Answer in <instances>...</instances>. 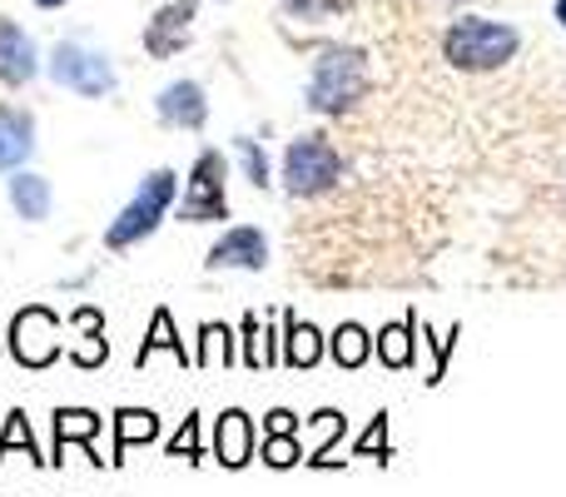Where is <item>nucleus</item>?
Wrapping results in <instances>:
<instances>
[{"label": "nucleus", "mask_w": 566, "mask_h": 497, "mask_svg": "<svg viewBox=\"0 0 566 497\" xmlns=\"http://www.w3.org/2000/svg\"><path fill=\"white\" fill-rule=\"evenodd\" d=\"M199 369H229L234 363V333L224 323H205L199 329V353H195Z\"/></svg>", "instance_id": "nucleus-23"}, {"label": "nucleus", "mask_w": 566, "mask_h": 497, "mask_svg": "<svg viewBox=\"0 0 566 497\" xmlns=\"http://www.w3.org/2000/svg\"><path fill=\"white\" fill-rule=\"evenodd\" d=\"M338 175H343V155L333 149L328 135H298L283 149V185H289V195L313 199L338 185Z\"/></svg>", "instance_id": "nucleus-4"}, {"label": "nucleus", "mask_w": 566, "mask_h": 497, "mask_svg": "<svg viewBox=\"0 0 566 497\" xmlns=\"http://www.w3.org/2000/svg\"><path fill=\"white\" fill-rule=\"evenodd\" d=\"M259 453V433H254V418H249L244 408H229L224 418L214 423V463L229 473L249 468Z\"/></svg>", "instance_id": "nucleus-9"}, {"label": "nucleus", "mask_w": 566, "mask_h": 497, "mask_svg": "<svg viewBox=\"0 0 566 497\" xmlns=\"http://www.w3.org/2000/svg\"><path fill=\"white\" fill-rule=\"evenodd\" d=\"M10 205H15V215L25 219V225L50 219V179L30 175V169H15V179H10Z\"/></svg>", "instance_id": "nucleus-18"}, {"label": "nucleus", "mask_w": 566, "mask_h": 497, "mask_svg": "<svg viewBox=\"0 0 566 497\" xmlns=\"http://www.w3.org/2000/svg\"><path fill=\"white\" fill-rule=\"evenodd\" d=\"M557 20H562V30H566V0H557Z\"/></svg>", "instance_id": "nucleus-33"}, {"label": "nucleus", "mask_w": 566, "mask_h": 497, "mask_svg": "<svg viewBox=\"0 0 566 497\" xmlns=\"http://www.w3.org/2000/svg\"><path fill=\"white\" fill-rule=\"evenodd\" d=\"M175 189H179L175 169H155V175H145V185L135 189V199H129V205L115 215V225L105 229V249H129V245H139V239L155 235V229L165 225L169 205H175Z\"/></svg>", "instance_id": "nucleus-3"}, {"label": "nucleus", "mask_w": 566, "mask_h": 497, "mask_svg": "<svg viewBox=\"0 0 566 497\" xmlns=\"http://www.w3.org/2000/svg\"><path fill=\"white\" fill-rule=\"evenodd\" d=\"M205 263L209 269H249V273H259L269 263V239L259 235L254 225H239V229H229L214 249H209Z\"/></svg>", "instance_id": "nucleus-11"}, {"label": "nucleus", "mask_w": 566, "mask_h": 497, "mask_svg": "<svg viewBox=\"0 0 566 497\" xmlns=\"http://www.w3.org/2000/svg\"><path fill=\"white\" fill-rule=\"evenodd\" d=\"M323 349H328V339L313 323H298L293 313H283V363L289 369H313L323 359Z\"/></svg>", "instance_id": "nucleus-17"}, {"label": "nucleus", "mask_w": 566, "mask_h": 497, "mask_svg": "<svg viewBox=\"0 0 566 497\" xmlns=\"http://www.w3.org/2000/svg\"><path fill=\"white\" fill-rule=\"evenodd\" d=\"M313 423H318V428H323V443H318V453H313V458H303V463H308V468H338V448H343V438H348V418H343V413L338 408H318V413H313Z\"/></svg>", "instance_id": "nucleus-22"}, {"label": "nucleus", "mask_w": 566, "mask_h": 497, "mask_svg": "<svg viewBox=\"0 0 566 497\" xmlns=\"http://www.w3.org/2000/svg\"><path fill=\"white\" fill-rule=\"evenodd\" d=\"M35 6H40V10H60V6H65V0H35Z\"/></svg>", "instance_id": "nucleus-32"}, {"label": "nucleus", "mask_w": 566, "mask_h": 497, "mask_svg": "<svg viewBox=\"0 0 566 497\" xmlns=\"http://www.w3.org/2000/svg\"><path fill=\"white\" fill-rule=\"evenodd\" d=\"M234 149H239V159H244L249 185H254V189H269V185H274V179H269V155L259 149V139L239 135V139H234Z\"/></svg>", "instance_id": "nucleus-29"}, {"label": "nucleus", "mask_w": 566, "mask_h": 497, "mask_svg": "<svg viewBox=\"0 0 566 497\" xmlns=\"http://www.w3.org/2000/svg\"><path fill=\"white\" fill-rule=\"evenodd\" d=\"M65 353V339H60V319L45 309V303H30L10 319V359L20 369H50V363Z\"/></svg>", "instance_id": "nucleus-7"}, {"label": "nucleus", "mask_w": 566, "mask_h": 497, "mask_svg": "<svg viewBox=\"0 0 566 497\" xmlns=\"http://www.w3.org/2000/svg\"><path fill=\"white\" fill-rule=\"evenodd\" d=\"M244 369H274V363H283L279 353H274V333H264L259 329V313H244Z\"/></svg>", "instance_id": "nucleus-25"}, {"label": "nucleus", "mask_w": 566, "mask_h": 497, "mask_svg": "<svg viewBox=\"0 0 566 497\" xmlns=\"http://www.w3.org/2000/svg\"><path fill=\"white\" fill-rule=\"evenodd\" d=\"M264 433H298V418H293L289 408H274V413L264 418Z\"/></svg>", "instance_id": "nucleus-31"}, {"label": "nucleus", "mask_w": 566, "mask_h": 497, "mask_svg": "<svg viewBox=\"0 0 566 497\" xmlns=\"http://www.w3.org/2000/svg\"><path fill=\"white\" fill-rule=\"evenodd\" d=\"M522 50V35L502 20H478V15H462L448 25L442 35V55L448 65L468 70V75H488V70H502L512 55Z\"/></svg>", "instance_id": "nucleus-1"}, {"label": "nucleus", "mask_w": 566, "mask_h": 497, "mask_svg": "<svg viewBox=\"0 0 566 497\" xmlns=\"http://www.w3.org/2000/svg\"><path fill=\"white\" fill-rule=\"evenodd\" d=\"M165 349V353H175L179 363H195V353H185V339L175 333V313L169 309H155V319H149V333H145V343H139V353H135V363L145 369L155 353Z\"/></svg>", "instance_id": "nucleus-19"}, {"label": "nucleus", "mask_w": 566, "mask_h": 497, "mask_svg": "<svg viewBox=\"0 0 566 497\" xmlns=\"http://www.w3.org/2000/svg\"><path fill=\"white\" fill-rule=\"evenodd\" d=\"M30 149H35V120H30V110L0 105V175L25 165Z\"/></svg>", "instance_id": "nucleus-14"}, {"label": "nucleus", "mask_w": 566, "mask_h": 497, "mask_svg": "<svg viewBox=\"0 0 566 497\" xmlns=\"http://www.w3.org/2000/svg\"><path fill=\"white\" fill-rule=\"evenodd\" d=\"M328 353L338 369H363V363L373 359V333L363 329V323H338L328 339Z\"/></svg>", "instance_id": "nucleus-21"}, {"label": "nucleus", "mask_w": 566, "mask_h": 497, "mask_svg": "<svg viewBox=\"0 0 566 497\" xmlns=\"http://www.w3.org/2000/svg\"><path fill=\"white\" fill-rule=\"evenodd\" d=\"M50 75H55V85L75 90V95H85V100H105V95H115V85H119L109 55L85 45V40H60V45L50 50Z\"/></svg>", "instance_id": "nucleus-5"}, {"label": "nucleus", "mask_w": 566, "mask_h": 497, "mask_svg": "<svg viewBox=\"0 0 566 497\" xmlns=\"http://www.w3.org/2000/svg\"><path fill=\"white\" fill-rule=\"evenodd\" d=\"M224 149H205L189 169V185H185V199H179V219L189 225H219L229 219V195H224Z\"/></svg>", "instance_id": "nucleus-6"}, {"label": "nucleus", "mask_w": 566, "mask_h": 497, "mask_svg": "<svg viewBox=\"0 0 566 497\" xmlns=\"http://www.w3.org/2000/svg\"><path fill=\"white\" fill-rule=\"evenodd\" d=\"M368 95V55L353 45H328L308 70V110L343 115Z\"/></svg>", "instance_id": "nucleus-2"}, {"label": "nucleus", "mask_w": 566, "mask_h": 497, "mask_svg": "<svg viewBox=\"0 0 566 497\" xmlns=\"http://www.w3.org/2000/svg\"><path fill=\"white\" fill-rule=\"evenodd\" d=\"M15 448H25V458H30V463H40V468L50 463L45 453L35 448V433H30V418H25L20 408H10V413H6V433H0V463H6Z\"/></svg>", "instance_id": "nucleus-24"}, {"label": "nucleus", "mask_w": 566, "mask_h": 497, "mask_svg": "<svg viewBox=\"0 0 566 497\" xmlns=\"http://www.w3.org/2000/svg\"><path fill=\"white\" fill-rule=\"evenodd\" d=\"M169 458H185V463H205V443H199V413H189L185 423H179V433L169 438Z\"/></svg>", "instance_id": "nucleus-28"}, {"label": "nucleus", "mask_w": 566, "mask_h": 497, "mask_svg": "<svg viewBox=\"0 0 566 497\" xmlns=\"http://www.w3.org/2000/svg\"><path fill=\"white\" fill-rule=\"evenodd\" d=\"M283 6H289L298 20H313V25H318V20H328L333 10H338V0H283Z\"/></svg>", "instance_id": "nucleus-30"}, {"label": "nucleus", "mask_w": 566, "mask_h": 497, "mask_svg": "<svg viewBox=\"0 0 566 497\" xmlns=\"http://www.w3.org/2000/svg\"><path fill=\"white\" fill-rule=\"evenodd\" d=\"M70 329H80V343L70 349V359H75V369H99V363L109 359V339H105V313L95 309V303H85V309L70 313Z\"/></svg>", "instance_id": "nucleus-15"}, {"label": "nucleus", "mask_w": 566, "mask_h": 497, "mask_svg": "<svg viewBox=\"0 0 566 497\" xmlns=\"http://www.w3.org/2000/svg\"><path fill=\"white\" fill-rule=\"evenodd\" d=\"M99 428H105V418H99L95 408H55V448H50V463H65V448L70 443H80L85 448V458L95 463V468H105V458L95 453V438Z\"/></svg>", "instance_id": "nucleus-10"}, {"label": "nucleus", "mask_w": 566, "mask_h": 497, "mask_svg": "<svg viewBox=\"0 0 566 497\" xmlns=\"http://www.w3.org/2000/svg\"><path fill=\"white\" fill-rule=\"evenodd\" d=\"M40 75V50L15 20H0V85H30Z\"/></svg>", "instance_id": "nucleus-13"}, {"label": "nucleus", "mask_w": 566, "mask_h": 497, "mask_svg": "<svg viewBox=\"0 0 566 497\" xmlns=\"http://www.w3.org/2000/svg\"><path fill=\"white\" fill-rule=\"evenodd\" d=\"M458 6H468V0H458Z\"/></svg>", "instance_id": "nucleus-34"}, {"label": "nucleus", "mask_w": 566, "mask_h": 497, "mask_svg": "<svg viewBox=\"0 0 566 497\" xmlns=\"http://www.w3.org/2000/svg\"><path fill=\"white\" fill-rule=\"evenodd\" d=\"M195 15H199V0H169V6H159L155 15L145 20V50L155 60H175L179 50L189 45Z\"/></svg>", "instance_id": "nucleus-8"}, {"label": "nucleus", "mask_w": 566, "mask_h": 497, "mask_svg": "<svg viewBox=\"0 0 566 497\" xmlns=\"http://www.w3.org/2000/svg\"><path fill=\"white\" fill-rule=\"evenodd\" d=\"M155 110H159V120L175 130H205V120H209L205 85H199V80H175V85L159 90Z\"/></svg>", "instance_id": "nucleus-12"}, {"label": "nucleus", "mask_w": 566, "mask_h": 497, "mask_svg": "<svg viewBox=\"0 0 566 497\" xmlns=\"http://www.w3.org/2000/svg\"><path fill=\"white\" fill-rule=\"evenodd\" d=\"M155 438H159V413H149V408H119L115 413V458H109V468H119L129 448H139V443H155Z\"/></svg>", "instance_id": "nucleus-16"}, {"label": "nucleus", "mask_w": 566, "mask_h": 497, "mask_svg": "<svg viewBox=\"0 0 566 497\" xmlns=\"http://www.w3.org/2000/svg\"><path fill=\"white\" fill-rule=\"evenodd\" d=\"M353 458H373V463H388L392 458V448H388V413H378V418L368 423V433L353 443Z\"/></svg>", "instance_id": "nucleus-27"}, {"label": "nucleus", "mask_w": 566, "mask_h": 497, "mask_svg": "<svg viewBox=\"0 0 566 497\" xmlns=\"http://www.w3.org/2000/svg\"><path fill=\"white\" fill-rule=\"evenodd\" d=\"M264 463H269L274 473L298 468V463H303V443H298V433H264Z\"/></svg>", "instance_id": "nucleus-26"}, {"label": "nucleus", "mask_w": 566, "mask_h": 497, "mask_svg": "<svg viewBox=\"0 0 566 497\" xmlns=\"http://www.w3.org/2000/svg\"><path fill=\"white\" fill-rule=\"evenodd\" d=\"M412 333H418V313H402L398 323H388V329L373 339V353H378L388 369H412Z\"/></svg>", "instance_id": "nucleus-20"}]
</instances>
